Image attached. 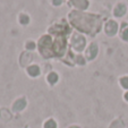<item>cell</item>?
<instances>
[{
	"instance_id": "cell-2",
	"label": "cell",
	"mask_w": 128,
	"mask_h": 128,
	"mask_svg": "<svg viewBox=\"0 0 128 128\" xmlns=\"http://www.w3.org/2000/svg\"><path fill=\"white\" fill-rule=\"evenodd\" d=\"M39 49L44 57H51L52 54H54L53 53V46H52V42H51L50 36H48V35L43 36L40 40Z\"/></svg>"
},
{
	"instance_id": "cell-11",
	"label": "cell",
	"mask_w": 128,
	"mask_h": 128,
	"mask_svg": "<svg viewBox=\"0 0 128 128\" xmlns=\"http://www.w3.org/2000/svg\"><path fill=\"white\" fill-rule=\"evenodd\" d=\"M72 2L78 8L85 9L87 7V0H72Z\"/></svg>"
},
{
	"instance_id": "cell-16",
	"label": "cell",
	"mask_w": 128,
	"mask_h": 128,
	"mask_svg": "<svg viewBox=\"0 0 128 128\" xmlns=\"http://www.w3.org/2000/svg\"><path fill=\"white\" fill-rule=\"evenodd\" d=\"M26 46L28 49H34V48H35V44H34L33 42H28V43L26 44Z\"/></svg>"
},
{
	"instance_id": "cell-17",
	"label": "cell",
	"mask_w": 128,
	"mask_h": 128,
	"mask_svg": "<svg viewBox=\"0 0 128 128\" xmlns=\"http://www.w3.org/2000/svg\"><path fill=\"white\" fill-rule=\"evenodd\" d=\"M62 2V0H53V4H54V5H60V4Z\"/></svg>"
},
{
	"instance_id": "cell-7",
	"label": "cell",
	"mask_w": 128,
	"mask_h": 128,
	"mask_svg": "<svg viewBox=\"0 0 128 128\" xmlns=\"http://www.w3.org/2000/svg\"><path fill=\"white\" fill-rule=\"evenodd\" d=\"M25 106H26V101H25L24 99H20L15 102L14 110L15 111H20V110H23V109L25 108Z\"/></svg>"
},
{
	"instance_id": "cell-1",
	"label": "cell",
	"mask_w": 128,
	"mask_h": 128,
	"mask_svg": "<svg viewBox=\"0 0 128 128\" xmlns=\"http://www.w3.org/2000/svg\"><path fill=\"white\" fill-rule=\"evenodd\" d=\"M69 18L74 26L86 32V33L95 34L101 28V18L95 15L72 12V14L69 15Z\"/></svg>"
},
{
	"instance_id": "cell-9",
	"label": "cell",
	"mask_w": 128,
	"mask_h": 128,
	"mask_svg": "<svg viewBox=\"0 0 128 128\" xmlns=\"http://www.w3.org/2000/svg\"><path fill=\"white\" fill-rule=\"evenodd\" d=\"M27 72H28V74L32 76V77H35V76H39L40 68L38 67V66H31V67H28Z\"/></svg>"
},
{
	"instance_id": "cell-5",
	"label": "cell",
	"mask_w": 128,
	"mask_h": 128,
	"mask_svg": "<svg viewBox=\"0 0 128 128\" xmlns=\"http://www.w3.org/2000/svg\"><path fill=\"white\" fill-rule=\"evenodd\" d=\"M117 31H118V25H117V23L114 22V20H109V22L106 23V34L112 36L117 33Z\"/></svg>"
},
{
	"instance_id": "cell-10",
	"label": "cell",
	"mask_w": 128,
	"mask_h": 128,
	"mask_svg": "<svg viewBox=\"0 0 128 128\" xmlns=\"http://www.w3.org/2000/svg\"><path fill=\"white\" fill-rule=\"evenodd\" d=\"M120 36L121 39L125 40V41H128V25L126 23L122 24V28H121V32H120Z\"/></svg>"
},
{
	"instance_id": "cell-8",
	"label": "cell",
	"mask_w": 128,
	"mask_h": 128,
	"mask_svg": "<svg viewBox=\"0 0 128 128\" xmlns=\"http://www.w3.org/2000/svg\"><path fill=\"white\" fill-rule=\"evenodd\" d=\"M125 12H126V6L124 5V4H119V5L116 7V9H114V15L118 17L124 16Z\"/></svg>"
},
{
	"instance_id": "cell-14",
	"label": "cell",
	"mask_w": 128,
	"mask_h": 128,
	"mask_svg": "<svg viewBox=\"0 0 128 128\" xmlns=\"http://www.w3.org/2000/svg\"><path fill=\"white\" fill-rule=\"evenodd\" d=\"M120 84L122 85V87L128 88V77H122L120 80Z\"/></svg>"
},
{
	"instance_id": "cell-6",
	"label": "cell",
	"mask_w": 128,
	"mask_h": 128,
	"mask_svg": "<svg viewBox=\"0 0 128 128\" xmlns=\"http://www.w3.org/2000/svg\"><path fill=\"white\" fill-rule=\"evenodd\" d=\"M86 53H87V58H88L90 60L94 59L98 54V46L95 43H92L90 46V48H88V50H87Z\"/></svg>"
},
{
	"instance_id": "cell-18",
	"label": "cell",
	"mask_w": 128,
	"mask_h": 128,
	"mask_svg": "<svg viewBox=\"0 0 128 128\" xmlns=\"http://www.w3.org/2000/svg\"><path fill=\"white\" fill-rule=\"evenodd\" d=\"M125 99H126V100H127V101H128V93H127V94L125 95Z\"/></svg>"
},
{
	"instance_id": "cell-3",
	"label": "cell",
	"mask_w": 128,
	"mask_h": 128,
	"mask_svg": "<svg viewBox=\"0 0 128 128\" xmlns=\"http://www.w3.org/2000/svg\"><path fill=\"white\" fill-rule=\"evenodd\" d=\"M72 48L77 51H82L85 46V39L80 34H74L72 40Z\"/></svg>"
},
{
	"instance_id": "cell-13",
	"label": "cell",
	"mask_w": 128,
	"mask_h": 128,
	"mask_svg": "<svg viewBox=\"0 0 128 128\" xmlns=\"http://www.w3.org/2000/svg\"><path fill=\"white\" fill-rule=\"evenodd\" d=\"M44 128H57V124L54 120H48L46 124H44Z\"/></svg>"
},
{
	"instance_id": "cell-12",
	"label": "cell",
	"mask_w": 128,
	"mask_h": 128,
	"mask_svg": "<svg viewBox=\"0 0 128 128\" xmlns=\"http://www.w3.org/2000/svg\"><path fill=\"white\" fill-rule=\"evenodd\" d=\"M48 80L50 84H54V83H57V80H58V75H57L56 72H51L50 75L48 76Z\"/></svg>"
},
{
	"instance_id": "cell-15",
	"label": "cell",
	"mask_w": 128,
	"mask_h": 128,
	"mask_svg": "<svg viewBox=\"0 0 128 128\" xmlns=\"http://www.w3.org/2000/svg\"><path fill=\"white\" fill-rule=\"evenodd\" d=\"M20 22H22L23 24H26V23H28V17H27L26 15H22V16H20Z\"/></svg>"
},
{
	"instance_id": "cell-19",
	"label": "cell",
	"mask_w": 128,
	"mask_h": 128,
	"mask_svg": "<svg viewBox=\"0 0 128 128\" xmlns=\"http://www.w3.org/2000/svg\"><path fill=\"white\" fill-rule=\"evenodd\" d=\"M70 128H80V127H77V126H72Z\"/></svg>"
},
{
	"instance_id": "cell-4",
	"label": "cell",
	"mask_w": 128,
	"mask_h": 128,
	"mask_svg": "<svg viewBox=\"0 0 128 128\" xmlns=\"http://www.w3.org/2000/svg\"><path fill=\"white\" fill-rule=\"evenodd\" d=\"M65 48H66L65 38H59L53 43V53L57 54V56H61L64 51H65Z\"/></svg>"
}]
</instances>
